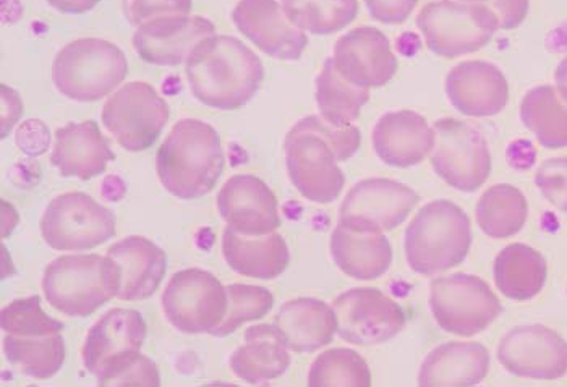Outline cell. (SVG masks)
Masks as SVG:
<instances>
[{
	"mask_svg": "<svg viewBox=\"0 0 567 387\" xmlns=\"http://www.w3.org/2000/svg\"><path fill=\"white\" fill-rule=\"evenodd\" d=\"M336 266L357 281H374L390 271L393 245L384 232H363L338 224L331 233Z\"/></svg>",
	"mask_w": 567,
	"mask_h": 387,
	"instance_id": "cell-27",
	"label": "cell"
},
{
	"mask_svg": "<svg viewBox=\"0 0 567 387\" xmlns=\"http://www.w3.org/2000/svg\"><path fill=\"white\" fill-rule=\"evenodd\" d=\"M315 86H317L315 100L321 117L339 127L352 125V122H355L362 113L363 106L370 101L369 90L360 88L342 79L331 57L324 61Z\"/></svg>",
	"mask_w": 567,
	"mask_h": 387,
	"instance_id": "cell-34",
	"label": "cell"
},
{
	"mask_svg": "<svg viewBox=\"0 0 567 387\" xmlns=\"http://www.w3.org/2000/svg\"><path fill=\"white\" fill-rule=\"evenodd\" d=\"M128 62L121 48L100 38L66 44L54 59L52 80L69 100L96 103L127 79Z\"/></svg>",
	"mask_w": 567,
	"mask_h": 387,
	"instance_id": "cell-6",
	"label": "cell"
},
{
	"mask_svg": "<svg viewBox=\"0 0 567 387\" xmlns=\"http://www.w3.org/2000/svg\"><path fill=\"white\" fill-rule=\"evenodd\" d=\"M488 369L489 352L481 342H447L426 355L419 385L475 386L486 378Z\"/></svg>",
	"mask_w": 567,
	"mask_h": 387,
	"instance_id": "cell-25",
	"label": "cell"
},
{
	"mask_svg": "<svg viewBox=\"0 0 567 387\" xmlns=\"http://www.w3.org/2000/svg\"><path fill=\"white\" fill-rule=\"evenodd\" d=\"M493 271L498 291L514 302L535 299L548 278L544 254L525 243H513L499 251Z\"/></svg>",
	"mask_w": 567,
	"mask_h": 387,
	"instance_id": "cell-30",
	"label": "cell"
},
{
	"mask_svg": "<svg viewBox=\"0 0 567 387\" xmlns=\"http://www.w3.org/2000/svg\"><path fill=\"white\" fill-rule=\"evenodd\" d=\"M430 310L441 330L454 336L472 337L502 315L503 305L488 282L477 275L458 273L432 282Z\"/></svg>",
	"mask_w": 567,
	"mask_h": 387,
	"instance_id": "cell-8",
	"label": "cell"
},
{
	"mask_svg": "<svg viewBox=\"0 0 567 387\" xmlns=\"http://www.w3.org/2000/svg\"><path fill=\"white\" fill-rule=\"evenodd\" d=\"M233 20L247 40L278 61H299L308 46L306 31L289 22L278 0H240Z\"/></svg>",
	"mask_w": 567,
	"mask_h": 387,
	"instance_id": "cell-18",
	"label": "cell"
},
{
	"mask_svg": "<svg viewBox=\"0 0 567 387\" xmlns=\"http://www.w3.org/2000/svg\"><path fill=\"white\" fill-rule=\"evenodd\" d=\"M371 19L383 24H402L414 13L419 0H365Z\"/></svg>",
	"mask_w": 567,
	"mask_h": 387,
	"instance_id": "cell-42",
	"label": "cell"
},
{
	"mask_svg": "<svg viewBox=\"0 0 567 387\" xmlns=\"http://www.w3.org/2000/svg\"><path fill=\"white\" fill-rule=\"evenodd\" d=\"M41 236L52 250L96 249L115 236V216L83 191L59 195L41 218Z\"/></svg>",
	"mask_w": 567,
	"mask_h": 387,
	"instance_id": "cell-9",
	"label": "cell"
},
{
	"mask_svg": "<svg viewBox=\"0 0 567 387\" xmlns=\"http://www.w3.org/2000/svg\"><path fill=\"white\" fill-rule=\"evenodd\" d=\"M432 166L436 176L454 190L474 194L492 174L488 142L477 128L458 118H440Z\"/></svg>",
	"mask_w": 567,
	"mask_h": 387,
	"instance_id": "cell-10",
	"label": "cell"
},
{
	"mask_svg": "<svg viewBox=\"0 0 567 387\" xmlns=\"http://www.w3.org/2000/svg\"><path fill=\"white\" fill-rule=\"evenodd\" d=\"M556 92L559 93L561 100L567 104V57L559 62L555 72Z\"/></svg>",
	"mask_w": 567,
	"mask_h": 387,
	"instance_id": "cell-45",
	"label": "cell"
},
{
	"mask_svg": "<svg viewBox=\"0 0 567 387\" xmlns=\"http://www.w3.org/2000/svg\"><path fill=\"white\" fill-rule=\"evenodd\" d=\"M471 247V219L453 201L423 206L405 229V260L414 273L425 278L458 266Z\"/></svg>",
	"mask_w": 567,
	"mask_h": 387,
	"instance_id": "cell-4",
	"label": "cell"
},
{
	"mask_svg": "<svg viewBox=\"0 0 567 387\" xmlns=\"http://www.w3.org/2000/svg\"><path fill=\"white\" fill-rule=\"evenodd\" d=\"M420 197L393 179H365L353 185L339 209V224L363 232H388L409 218Z\"/></svg>",
	"mask_w": 567,
	"mask_h": 387,
	"instance_id": "cell-14",
	"label": "cell"
},
{
	"mask_svg": "<svg viewBox=\"0 0 567 387\" xmlns=\"http://www.w3.org/2000/svg\"><path fill=\"white\" fill-rule=\"evenodd\" d=\"M161 385L159 369L152 358L140 355L131 365L111 379L110 386H150Z\"/></svg>",
	"mask_w": 567,
	"mask_h": 387,
	"instance_id": "cell-41",
	"label": "cell"
},
{
	"mask_svg": "<svg viewBox=\"0 0 567 387\" xmlns=\"http://www.w3.org/2000/svg\"><path fill=\"white\" fill-rule=\"evenodd\" d=\"M121 273L110 257L66 254L45 268L43 292L52 308L86 318L118 295Z\"/></svg>",
	"mask_w": 567,
	"mask_h": 387,
	"instance_id": "cell-5",
	"label": "cell"
},
{
	"mask_svg": "<svg viewBox=\"0 0 567 387\" xmlns=\"http://www.w3.org/2000/svg\"><path fill=\"white\" fill-rule=\"evenodd\" d=\"M3 355L24 376L54 378L65 362V342L61 334L51 336H12L3 334Z\"/></svg>",
	"mask_w": 567,
	"mask_h": 387,
	"instance_id": "cell-33",
	"label": "cell"
},
{
	"mask_svg": "<svg viewBox=\"0 0 567 387\" xmlns=\"http://www.w3.org/2000/svg\"><path fill=\"white\" fill-rule=\"evenodd\" d=\"M290 351L311 354L327 347L338 334L334 310L318 299H293L284 303L275 318Z\"/></svg>",
	"mask_w": 567,
	"mask_h": 387,
	"instance_id": "cell-29",
	"label": "cell"
},
{
	"mask_svg": "<svg viewBox=\"0 0 567 387\" xmlns=\"http://www.w3.org/2000/svg\"><path fill=\"white\" fill-rule=\"evenodd\" d=\"M520 121L544 148H567V104L555 86H537L525 94Z\"/></svg>",
	"mask_w": 567,
	"mask_h": 387,
	"instance_id": "cell-31",
	"label": "cell"
},
{
	"mask_svg": "<svg viewBox=\"0 0 567 387\" xmlns=\"http://www.w3.org/2000/svg\"><path fill=\"white\" fill-rule=\"evenodd\" d=\"M289 345L275 324H257L245 331V342L230 357L234 375L248 385L278 379L290 366Z\"/></svg>",
	"mask_w": 567,
	"mask_h": 387,
	"instance_id": "cell-26",
	"label": "cell"
},
{
	"mask_svg": "<svg viewBox=\"0 0 567 387\" xmlns=\"http://www.w3.org/2000/svg\"><path fill=\"white\" fill-rule=\"evenodd\" d=\"M223 254L230 270L251 279L271 281L286 273L290 263L289 247L279 233L244 236L224 229Z\"/></svg>",
	"mask_w": 567,
	"mask_h": 387,
	"instance_id": "cell-28",
	"label": "cell"
},
{
	"mask_svg": "<svg viewBox=\"0 0 567 387\" xmlns=\"http://www.w3.org/2000/svg\"><path fill=\"white\" fill-rule=\"evenodd\" d=\"M224 164L218 132L197 118L178 121L156 156L161 185L181 200H197L213 191Z\"/></svg>",
	"mask_w": 567,
	"mask_h": 387,
	"instance_id": "cell-3",
	"label": "cell"
},
{
	"mask_svg": "<svg viewBox=\"0 0 567 387\" xmlns=\"http://www.w3.org/2000/svg\"><path fill=\"white\" fill-rule=\"evenodd\" d=\"M486 6L498 19L499 30H514L524 23L530 0H489Z\"/></svg>",
	"mask_w": 567,
	"mask_h": 387,
	"instance_id": "cell-43",
	"label": "cell"
},
{
	"mask_svg": "<svg viewBox=\"0 0 567 387\" xmlns=\"http://www.w3.org/2000/svg\"><path fill=\"white\" fill-rule=\"evenodd\" d=\"M360 142L362 135L355 125L339 127L329 124L321 115L303 117L284 139L290 182L307 200L332 203L346 185L339 163L355 156Z\"/></svg>",
	"mask_w": 567,
	"mask_h": 387,
	"instance_id": "cell-1",
	"label": "cell"
},
{
	"mask_svg": "<svg viewBox=\"0 0 567 387\" xmlns=\"http://www.w3.org/2000/svg\"><path fill=\"white\" fill-rule=\"evenodd\" d=\"M528 203L519 188L499 184L488 188L475 208L478 228L489 239L516 236L527 222Z\"/></svg>",
	"mask_w": 567,
	"mask_h": 387,
	"instance_id": "cell-32",
	"label": "cell"
},
{
	"mask_svg": "<svg viewBox=\"0 0 567 387\" xmlns=\"http://www.w3.org/2000/svg\"><path fill=\"white\" fill-rule=\"evenodd\" d=\"M45 2L66 15H80V13H86L87 10L94 9L100 0H45Z\"/></svg>",
	"mask_w": 567,
	"mask_h": 387,
	"instance_id": "cell-44",
	"label": "cell"
},
{
	"mask_svg": "<svg viewBox=\"0 0 567 387\" xmlns=\"http://www.w3.org/2000/svg\"><path fill=\"white\" fill-rule=\"evenodd\" d=\"M461 2L488 3V2H489V0H461Z\"/></svg>",
	"mask_w": 567,
	"mask_h": 387,
	"instance_id": "cell-46",
	"label": "cell"
},
{
	"mask_svg": "<svg viewBox=\"0 0 567 387\" xmlns=\"http://www.w3.org/2000/svg\"><path fill=\"white\" fill-rule=\"evenodd\" d=\"M107 257L117 264L121 273L117 299L125 302L150 299L166 275V251L145 237L121 240L107 250Z\"/></svg>",
	"mask_w": 567,
	"mask_h": 387,
	"instance_id": "cell-24",
	"label": "cell"
},
{
	"mask_svg": "<svg viewBox=\"0 0 567 387\" xmlns=\"http://www.w3.org/2000/svg\"><path fill=\"white\" fill-rule=\"evenodd\" d=\"M169 104L145 82H131L104 104L103 125L127 151L152 148L169 122Z\"/></svg>",
	"mask_w": 567,
	"mask_h": 387,
	"instance_id": "cell-11",
	"label": "cell"
},
{
	"mask_svg": "<svg viewBox=\"0 0 567 387\" xmlns=\"http://www.w3.org/2000/svg\"><path fill=\"white\" fill-rule=\"evenodd\" d=\"M213 34L215 24L203 17H161L136 28L132 43L148 64L175 67L187 62L199 41Z\"/></svg>",
	"mask_w": 567,
	"mask_h": 387,
	"instance_id": "cell-19",
	"label": "cell"
},
{
	"mask_svg": "<svg viewBox=\"0 0 567 387\" xmlns=\"http://www.w3.org/2000/svg\"><path fill=\"white\" fill-rule=\"evenodd\" d=\"M416 27L430 52L457 59L485 48L499 22L486 3L435 0L420 10Z\"/></svg>",
	"mask_w": 567,
	"mask_h": 387,
	"instance_id": "cell-7",
	"label": "cell"
},
{
	"mask_svg": "<svg viewBox=\"0 0 567 387\" xmlns=\"http://www.w3.org/2000/svg\"><path fill=\"white\" fill-rule=\"evenodd\" d=\"M338 336L352 345H378L404 331L405 313L378 289H350L332 300Z\"/></svg>",
	"mask_w": 567,
	"mask_h": 387,
	"instance_id": "cell-15",
	"label": "cell"
},
{
	"mask_svg": "<svg viewBox=\"0 0 567 387\" xmlns=\"http://www.w3.org/2000/svg\"><path fill=\"white\" fill-rule=\"evenodd\" d=\"M163 310L181 333H212L226 316L227 289L209 271L188 268L171 278L163 294Z\"/></svg>",
	"mask_w": 567,
	"mask_h": 387,
	"instance_id": "cell-12",
	"label": "cell"
},
{
	"mask_svg": "<svg viewBox=\"0 0 567 387\" xmlns=\"http://www.w3.org/2000/svg\"><path fill=\"white\" fill-rule=\"evenodd\" d=\"M535 185L546 201L567 212V156L544 160L535 174Z\"/></svg>",
	"mask_w": 567,
	"mask_h": 387,
	"instance_id": "cell-39",
	"label": "cell"
},
{
	"mask_svg": "<svg viewBox=\"0 0 567 387\" xmlns=\"http://www.w3.org/2000/svg\"><path fill=\"white\" fill-rule=\"evenodd\" d=\"M216 206L227 228L244 236H266L281 228L278 198L258 177H230L220 188Z\"/></svg>",
	"mask_w": 567,
	"mask_h": 387,
	"instance_id": "cell-20",
	"label": "cell"
},
{
	"mask_svg": "<svg viewBox=\"0 0 567 387\" xmlns=\"http://www.w3.org/2000/svg\"><path fill=\"white\" fill-rule=\"evenodd\" d=\"M310 387H369L371 373L365 358L350 348L323 352L308 372Z\"/></svg>",
	"mask_w": 567,
	"mask_h": 387,
	"instance_id": "cell-36",
	"label": "cell"
},
{
	"mask_svg": "<svg viewBox=\"0 0 567 387\" xmlns=\"http://www.w3.org/2000/svg\"><path fill=\"white\" fill-rule=\"evenodd\" d=\"M371 142L378 158L386 166L411 169L432 156L436 134L422 114L394 111L380 117Z\"/></svg>",
	"mask_w": 567,
	"mask_h": 387,
	"instance_id": "cell-22",
	"label": "cell"
},
{
	"mask_svg": "<svg viewBox=\"0 0 567 387\" xmlns=\"http://www.w3.org/2000/svg\"><path fill=\"white\" fill-rule=\"evenodd\" d=\"M498 360L519 378L559 379L567 373V342L544 324L514 327L499 342Z\"/></svg>",
	"mask_w": 567,
	"mask_h": 387,
	"instance_id": "cell-16",
	"label": "cell"
},
{
	"mask_svg": "<svg viewBox=\"0 0 567 387\" xmlns=\"http://www.w3.org/2000/svg\"><path fill=\"white\" fill-rule=\"evenodd\" d=\"M146 339V323L140 312L112 308L93 324L83 345V365L96 376L97 385L111 379L140 357Z\"/></svg>",
	"mask_w": 567,
	"mask_h": 387,
	"instance_id": "cell-13",
	"label": "cell"
},
{
	"mask_svg": "<svg viewBox=\"0 0 567 387\" xmlns=\"http://www.w3.org/2000/svg\"><path fill=\"white\" fill-rule=\"evenodd\" d=\"M114 159L110 139L94 121L70 122L55 130L51 164L62 177L93 179L106 172L107 164Z\"/></svg>",
	"mask_w": 567,
	"mask_h": 387,
	"instance_id": "cell-23",
	"label": "cell"
},
{
	"mask_svg": "<svg viewBox=\"0 0 567 387\" xmlns=\"http://www.w3.org/2000/svg\"><path fill=\"white\" fill-rule=\"evenodd\" d=\"M185 73L199 103L220 111L247 106L265 79L261 59L227 34L199 41L185 62Z\"/></svg>",
	"mask_w": 567,
	"mask_h": 387,
	"instance_id": "cell-2",
	"label": "cell"
},
{
	"mask_svg": "<svg viewBox=\"0 0 567 387\" xmlns=\"http://www.w3.org/2000/svg\"><path fill=\"white\" fill-rule=\"evenodd\" d=\"M444 88L450 103L467 117H493L509 103L506 75L492 62H462L447 73Z\"/></svg>",
	"mask_w": 567,
	"mask_h": 387,
	"instance_id": "cell-21",
	"label": "cell"
},
{
	"mask_svg": "<svg viewBox=\"0 0 567 387\" xmlns=\"http://www.w3.org/2000/svg\"><path fill=\"white\" fill-rule=\"evenodd\" d=\"M281 6L293 27L317 36L338 33L359 15V0H281Z\"/></svg>",
	"mask_w": 567,
	"mask_h": 387,
	"instance_id": "cell-35",
	"label": "cell"
},
{
	"mask_svg": "<svg viewBox=\"0 0 567 387\" xmlns=\"http://www.w3.org/2000/svg\"><path fill=\"white\" fill-rule=\"evenodd\" d=\"M192 7V0H124L125 19L136 28L161 17L188 15Z\"/></svg>",
	"mask_w": 567,
	"mask_h": 387,
	"instance_id": "cell-40",
	"label": "cell"
},
{
	"mask_svg": "<svg viewBox=\"0 0 567 387\" xmlns=\"http://www.w3.org/2000/svg\"><path fill=\"white\" fill-rule=\"evenodd\" d=\"M3 334L12 336H51L64 331V323L45 315L38 295L13 300L0 313Z\"/></svg>",
	"mask_w": 567,
	"mask_h": 387,
	"instance_id": "cell-38",
	"label": "cell"
},
{
	"mask_svg": "<svg viewBox=\"0 0 567 387\" xmlns=\"http://www.w3.org/2000/svg\"><path fill=\"white\" fill-rule=\"evenodd\" d=\"M331 59L342 79L367 90L388 85L399 67L391 41L373 27L353 28L339 38Z\"/></svg>",
	"mask_w": 567,
	"mask_h": 387,
	"instance_id": "cell-17",
	"label": "cell"
},
{
	"mask_svg": "<svg viewBox=\"0 0 567 387\" xmlns=\"http://www.w3.org/2000/svg\"><path fill=\"white\" fill-rule=\"evenodd\" d=\"M227 312L224 320L212 331L213 336L226 337L236 333L241 324L265 318L272 306L275 295L260 285H227Z\"/></svg>",
	"mask_w": 567,
	"mask_h": 387,
	"instance_id": "cell-37",
	"label": "cell"
}]
</instances>
